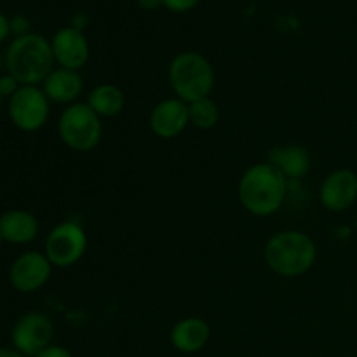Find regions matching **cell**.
Instances as JSON below:
<instances>
[{"label": "cell", "mask_w": 357, "mask_h": 357, "mask_svg": "<svg viewBox=\"0 0 357 357\" xmlns=\"http://www.w3.org/2000/svg\"><path fill=\"white\" fill-rule=\"evenodd\" d=\"M209 335H211V330L204 319L187 317L174 324L173 331H171V344L176 351L194 354L206 347V344L209 342Z\"/></svg>", "instance_id": "5bb4252c"}, {"label": "cell", "mask_w": 357, "mask_h": 357, "mask_svg": "<svg viewBox=\"0 0 357 357\" xmlns=\"http://www.w3.org/2000/svg\"><path fill=\"white\" fill-rule=\"evenodd\" d=\"M3 243V239H2V236H0V244H2Z\"/></svg>", "instance_id": "4316f807"}, {"label": "cell", "mask_w": 357, "mask_h": 357, "mask_svg": "<svg viewBox=\"0 0 357 357\" xmlns=\"http://www.w3.org/2000/svg\"><path fill=\"white\" fill-rule=\"evenodd\" d=\"M169 84L178 100L187 105L208 98L215 87V70L199 52H181L169 65Z\"/></svg>", "instance_id": "277c9868"}, {"label": "cell", "mask_w": 357, "mask_h": 357, "mask_svg": "<svg viewBox=\"0 0 357 357\" xmlns=\"http://www.w3.org/2000/svg\"><path fill=\"white\" fill-rule=\"evenodd\" d=\"M0 236L3 243L28 244L38 236V222L31 213L10 209L0 215Z\"/></svg>", "instance_id": "9a60e30c"}, {"label": "cell", "mask_w": 357, "mask_h": 357, "mask_svg": "<svg viewBox=\"0 0 357 357\" xmlns=\"http://www.w3.org/2000/svg\"><path fill=\"white\" fill-rule=\"evenodd\" d=\"M52 264L45 255L26 251L14 260L10 267V284L20 293H33L51 278Z\"/></svg>", "instance_id": "9c48e42d"}, {"label": "cell", "mask_w": 357, "mask_h": 357, "mask_svg": "<svg viewBox=\"0 0 357 357\" xmlns=\"http://www.w3.org/2000/svg\"><path fill=\"white\" fill-rule=\"evenodd\" d=\"M54 326L49 316L42 312L24 314L13 330V345L24 357H35L51 345Z\"/></svg>", "instance_id": "ba28073f"}, {"label": "cell", "mask_w": 357, "mask_h": 357, "mask_svg": "<svg viewBox=\"0 0 357 357\" xmlns=\"http://www.w3.org/2000/svg\"><path fill=\"white\" fill-rule=\"evenodd\" d=\"M51 47L59 68L79 72L89 59V42L82 30L75 26H65L56 31Z\"/></svg>", "instance_id": "30bf717a"}, {"label": "cell", "mask_w": 357, "mask_h": 357, "mask_svg": "<svg viewBox=\"0 0 357 357\" xmlns=\"http://www.w3.org/2000/svg\"><path fill=\"white\" fill-rule=\"evenodd\" d=\"M10 31H16L17 37H20V35L30 33V31H28L26 17H14V20L10 21Z\"/></svg>", "instance_id": "7402d4cb"}, {"label": "cell", "mask_w": 357, "mask_h": 357, "mask_svg": "<svg viewBox=\"0 0 357 357\" xmlns=\"http://www.w3.org/2000/svg\"><path fill=\"white\" fill-rule=\"evenodd\" d=\"M162 2L164 7L173 10V13H188L194 7H197L201 0H162Z\"/></svg>", "instance_id": "d6986e66"}, {"label": "cell", "mask_w": 357, "mask_h": 357, "mask_svg": "<svg viewBox=\"0 0 357 357\" xmlns=\"http://www.w3.org/2000/svg\"><path fill=\"white\" fill-rule=\"evenodd\" d=\"M87 105L98 117H117L126 107V96L121 87L114 84H101L91 91Z\"/></svg>", "instance_id": "e0dca14e"}, {"label": "cell", "mask_w": 357, "mask_h": 357, "mask_svg": "<svg viewBox=\"0 0 357 357\" xmlns=\"http://www.w3.org/2000/svg\"><path fill=\"white\" fill-rule=\"evenodd\" d=\"M10 33V20H7L2 13H0V42L6 40Z\"/></svg>", "instance_id": "603a6c76"}, {"label": "cell", "mask_w": 357, "mask_h": 357, "mask_svg": "<svg viewBox=\"0 0 357 357\" xmlns=\"http://www.w3.org/2000/svg\"><path fill=\"white\" fill-rule=\"evenodd\" d=\"M0 357H24L16 349H0Z\"/></svg>", "instance_id": "d4e9b609"}, {"label": "cell", "mask_w": 357, "mask_h": 357, "mask_svg": "<svg viewBox=\"0 0 357 357\" xmlns=\"http://www.w3.org/2000/svg\"><path fill=\"white\" fill-rule=\"evenodd\" d=\"M288 192V178L271 162L251 166L239 181V199L248 213L271 216L281 209Z\"/></svg>", "instance_id": "6da1fadb"}, {"label": "cell", "mask_w": 357, "mask_h": 357, "mask_svg": "<svg viewBox=\"0 0 357 357\" xmlns=\"http://www.w3.org/2000/svg\"><path fill=\"white\" fill-rule=\"evenodd\" d=\"M319 197L328 211H345L357 199V174L349 169L331 173L321 185Z\"/></svg>", "instance_id": "7c38bea8"}, {"label": "cell", "mask_w": 357, "mask_h": 357, "mask_svg": "<svg viewBox=\"0 0 357 357\" xmlns=\"http://www.w3.org/2000/svg\"><path fill=\"white\" fill-rule=\"evenodd\" d=\"M2 98H3V96H2V94H0V105H2Z\"/></svg>", "instance_id": "484cf974"}, {"label": "cell", "mask_w": 357, "mask_h": 357, "mask_svg": "<svg viewBox=\"0 0 357 357\" xmlns=\"http://www.w3.org/2000/svg\"><path fill=\"white\" fill-rule=\"evenodd\" d=\"M35 357H72V352L68 351V349L61 347V345H49V347H45L44 351L38 352Z\"/></svg>", "instance_id": "44dd1931"}, {"label": "cell", "mask_w": 357, "mask_h": 357, "mask_svg": "<svg viewBox=\"0 0 357 357\" xmlns=\"http://www.w3.org/2000/svg\"><path fill=\"white\" fill-rule=\"evenodd\" d=\"M268 162L274 164L286 178H302L310 169V157L303 146L289 145L272 150Z\"/></svg>", "instance_id": "2e32d148"}, {"label": "cell", "mask_w": 357, "mask_h": 357, "mask_svg": "<svg viewBox=\"0 0 357 357\" xmlns=\"http://www.w3.org/2000/svg\"><path fill=\"white\" fill-rule=\"evenodd\" d=\"M61 142L75 152H89L101 139V121L87 103H73L59 115Z\"/></svg>", "instance_id": "5b68a950"}, {"label": "cell", "mask_w": 357, "mask_h": 357, "mask_svg": "<svg viewBox=\"0 0 357 357\" xmlns=\"http://www.w3.org/2000/svg\"><path fill=\"white\" fill-rule=\"evenodd\" d=\"M136 2H138V6L142 7V9H146V10H155L164 6L162 0H136Z\"/></svg>", "instance_id": "cb8c5ba5"}, {"label": "cell", "mask_w": 357, "mask_h": 357, "mask_svg": "<svg viewBox=\"0 0 357 357\" xmlns=\"http://www.w3.org/2000/svg\"><path fill=\"white\" fill-rule=\"evenodd\" d=\"M6 66L21 86H38L54 70L51 42L38 33L20 35L7 47Z\"/></svg>", "instance_id": "7a4b0ae2"}, {"label": "cell", "mask_w": 357, "mask_h": 357, "mask_svg": "<svg viewBox=\"0 0 357 357\" xmlns=\"http://www.w3.org/2000/svg\"><path fill=\"white\" fill-rule=\"evenodd\" d=\"M87 236L77 222H63L49 232L45 239V257L52 267L66 268L75 265L84 257Z\"/></svg>", "instance_id": "8992f818"}, {"label": "cell", "mask_w": 357, "mask_h": 357, "mask_svg": "<svg viewBox=\"0 0 357 357\" xmlns=\"http://www.w3.org/2000/svg\"><path fill=\"white\" fill-rule=\"evenodd\" d=\"M188 112H190L192 124L199 129H204V131L215 128L220 121L218 105H216L209 96L188 105Z\"/></svg>", "instance_id": "ac0fdd59"}, {"label": "cell", "mask_w": 357, "mask_h": 357, "mask_svg": "<svg viewBox=\"0 0 357 357\" xmlns=\"http://www.w3.org/2000/svg\"><path fill=\"white\" fill-rule=\"evenodd\" d=\"M20 86L21 84L17 82L13 75L2 77V79H0V94H2V96L10 98L17 89H20Z\"/></svg>", "instance_id": "ffe728a7"}, {"label": "cell", "mask_w": 357, "mask_h": 357, "mask_svg": "<svg viewBox=\"0 0 357 357\" xmlns=\"http://www.w3.org/2000/svg\"><path fill=\"white\" fill-rule=\"evenodd\" d=\"M49 103L44 91L37 86H20L9 98V117L20 131H38L47 122Z\"/></svg>", "instance_id": "52a82bcc"}, {"label": "cell", "mask_w": 357, "mask_h": 357, "mask_svg": "<svg viewBox=\"0 0 357 357\" xmlns=\"http://www.w3.org/2000/svg\"><path fill=\"white\" fill-rule=\"evenodd\" d=\"M317 250L310 236L300 230L274 234L265 246V261L282 278H298L314 265Z\"/></svg>", "instance_id": "3957f363"}, {"label": "cell", "mask_w": 357, "mask_h": 357, "mask_svg": "<svg viewBox=\"0 0 357 357\" xmlns=\"http://www.w3.org/2000/svg\"><path fill=\"white\" fill-rule=\"evenodd\" d=\"M84 82L79 72L66 68H54L42 82V91L49 101L59 105L72 103L82 94Z\"/></svg>", "instance_id": "4fadbf2b"}, {"label": "cell", "mask_w": 357, "mask_h": 357, "mask_svg": "<svg viewBox=\"0 0 357 357\" xmlns=\"http://www.w3.org/2000/svg\"><path fill=\"white\" fill-rule=\"evenodd\" d=\"M190 122L188 105L178 98L160 101L150 114V129L155 136L171 139L180 136Z\"/></svg>", "instance_id": "8fae6325"}]
</instances>
